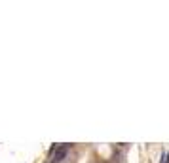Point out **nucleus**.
<instances>
[{
    "mask_svg": "<svg viewBox=\"0 0 169 163\" xmlns=\"http://www.w3.org/2000/svg\"><path fill=\"white\" fill-rule=\"evenodd\" d=\"M68 150H70V146H68V144H63V146H59V148L55 150V161H61V159H65V156L68 154Z\"/></svg>",
    "mask_w": 169,
    "mask_h": 163,
    "instance_id": "1",
    "label": "nucleus"
},
{
    "mask_svg": "<svg viewBox=\"0 0 169 163\" xmlns=\"http://www.w3.org/2000/svg\"><path fill=\"white\" fill-rule=\"evenodd\" d=\"M160 163H169V152H165L163 156H162V161Z\"/></svg>",
    "mask_w": 169,
    "mask_h": 163,
    "instance_id": "2",
    "label": "nucleus"
}]
</instances>
